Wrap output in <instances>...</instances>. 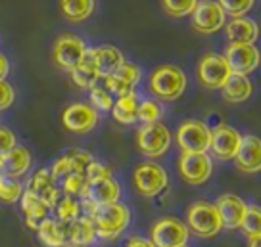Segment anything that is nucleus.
Wrapping results in <instances>:
<instances>
[{
  "label": "nucleus",
  "instance_id": "a19ab883",
  "mask_svg": "<svg viewBox=\"0 0 261 247\" xmlns=\"http://www.w3.org/2000/svg\"><path fill=\"white\" fill-rule=\"evenodd\" d=\"M14 100H16L14 86H12L6 79L0 81V111H2V109H8V107L14 104Z\"/></svg>",
  "mask_w": 261,
  "mask_h": 247
},
{
  "label": "nucleus",
  "instance_id": "7ed1b4c3",
  "mask_svg": "<svg viewBox=\"0 0 261 247\" xmlns=\"http://www.w3.org/2000/svg\"><path fill=\"white\" fill-rule=\"evenodd\" d=\"M150 90L163 102H175L187 90V75L180 67L162 66L150 75Z\"/></svg>",
  "mask_w": 261,
  "mask_h": 247
},
{
  "label": "nucleus",
  "instance_id": "f3484780",
  "mask_svg": "<svg viewBox=\"0 0 261 247\" xmlns=\"http://www.w3.org/2000/svg\"><path fill=\"white\" fill-rule=\"evenodd\" d=\"M27 190L33 196L41 199L48 209H54V205L60 199V190L56 186V178L52 176L48 169H39L37 173L31 176V180L27 184Z\"/></svg>",
  "mask_w": 261,
  "mask_h": 247
},
{
  "label": "nucleus",
  "instance_id": "473e14b6",
  "mask_svg": "<svg viewBox=\"0 0 261 247\" xmlns=\"http://www.w3.org/2000/svg\"><path fill=\"white\" fill-rule=\"evenodd\" d=\"M87 176L81 173H69L67 176H64L62 178V190H64L67 196H71V198H75V196H79L81 198L83 192H85V188H87Z\"/></svg>",
  "mask_w": 261,
  "mask_h": 247
},
{
  "label": "nucleus",
  "instance_id": "a18cd8bd",
  "mask_svg": "<svg viewBox=\"0 0 261 247\" xmlns=\"http://www.w3.org/2000/svg\"><path fill=\"white\" fill-rule=\"evenodd\" d=\"M248 247H261V236L250 238V241H248Z\"/></svg>",
  "mask_w": 261,
  "mask_h": 247
},
{
  "label": "nucleus",
  "instance_id": "a878e982",
  "mask_svg": "<svg viewBox=\"0 0 261 247\" xmlns=\"http://www.w3.org/2000/svg\"><path fill=\"white\" fill-rule=\"evenodd\" d=\"M96 239V230L94 223L87 214H81L79 219H75L73 223H69L67 230V243H77V245H90Z\"/></svg>",
  "mask_w": 261,
  "mask_h": 247
},
{
  "label": "nucleus",
  "instance_id": "c756f323",
  "mask_svg": "<svg viewBox=\"0 0 261 247\" xmlns=\"http://www.w3.org/2000/svg\"><path fill=\"white\" fill-rule=\"evenodd\" d=\"M23 192V184L17 178H10V176L0 174V201L2 203H17Z\"/></svg>",
  "mask_w": 261,
  "mask_h": 247
},
{
  "label": "nucleus",
  "instance_id": "c03bdc74",
  "mask_svg": "<svg viewBox=\"0 0 261 247\" xmlns=\"http://www.w3.org/2000/svg\"><path fill=\"white\" fill-rule=\"evenodd\" d=\"M8 73H10V61H8V58L0 52V81H4V79L8 77Z\"/></svg>",
  "mask_w": 261,
  "mask_h": 247
},
{
  "label": "nucleus",
  "instance_id": "aec40b11",
  "mask_svg": "<svg viewBox=\"0 0 261 247\" xmlns=\"http://www.w3.org/2000/svg\"><path fill=\"white\" fill-rule=\"evenodd\" d=\"M33 163V157L29 149L25 146H16L12 148L8 153L2 156V163H0V174L10 176V178H19L23 174L29 173Z\"/></svg>",
  "mask_w": 261,
  "mask_h": 247
},
{
  "label": "nucleus",
  "instance_id": "49530a36",
  "mask_svg": "<svg viewBox=\"0 0 261 247\" xmlns=\"http://www.w3.org/2000/svg\"><path fill=\"white\" fill-rule=\"evenodd\" d=\"M65 247H90V245H77V243H67Z\"/></svg>",
  "mask_w": 261,
  "mask_h": 247
},
{
  "label": "nucleus",
  "instance_id": "72a5a7b5",
  "mask_svg": "<svg viewBox=\"0 0 261 247\" xmlns=\"http://www.w3.org/2000/svg\"><path fill=\"white\" fill-rule=\"evenodd\" d=\"M90 104L96 111H110L114 106V96L110 94L106 86H94L90 88Z\"/></svg>",
  "mask_w": 261,
  "mask_h": 247
},
{
  "label": "nucleus",
  "instance_id": "393cba45",
  "mask_svg": "<svg viewBox=\"0 0 261 247\" xmlns=\"http://www.w3.org/2000/svg\"><path fill=\"white\" fill-rule=\"evenodd\" d=\"M112 115L117 123L121 125H133L139 121V117H137V111H139V100H137V94L135 90L129 92V94H125V96H119V98L114 102V106H112Z\"/></svg>",
  "mask_w": 261,
  "mask_h": 247
},
{
  "label": "nucleus",
  "instance_id": "a211bd4d",
  "mask_svg": "<svg viewBox=\"0 0 261 247\" xmlns=\"http://www.w3.org/2000/svg\"><path fill=\"white\" fill-rule=\"evenodd\" d=\"M217 211L221 214V221H223V228L227 230H237L242 226V221H244L246 209H248V203L244 199H240L234 194H225L217 199Z\"/></svg>",
  "mask_w": 261,
  "mask_h": 247
},
{
  "label": "nucleus",
  "instance_id": "1a4fd4ad",
  "mask_svg": "<svg viewBox=\"0 0 261 247\" xmlns=\"http://www.w3.org/2000/svg\"><path fill=\"white\" fill-rule=\"evenodd\" d=\"M188 226L175 217H165L155 221L152 230H150V239L155 247H180L187 245L188 241Z\"/></svg>",
  "mask_w": 261,
  "mask_h": 247
},
{
  "label": "nucleus",
  "instance_id": "e433bc0d",
  "mask_svg": "<svg viewBox=\"0 0 261 247\" xmlns=\"http://www.w3.org/2000/svg\"><path fill=\"white\" fill-rule=\"evenodd\" d=\"M65 156H67V159H69V165H71V173L85 174V171H87L89 163L92 161V156H90L89 151H85V149H79V148L69 149Z\"/></svg>",
  "mask_w": 261,
  "mask_h": 247
},
{
  "label": "nucleus",
  "instance_id": "6ab92c4d",
  "mask_svg": "<svg viewBox=\"0 0 261 247\" xmlns=\"http://www.w3.org/2000/svg\"><path fill=\"white\" fill-rule=\"evenodd\" d=\"M87 56L89 59L96 66L98 73L102 75V79L108 77V75L115 73L121 64L125 61L123 58V52L115 46H110V44H104V46H96V48H89L87 50Z\"/></svg>",
  "mask_w": 261,
  "mask_h": 247
},
{
  "label": "nucleus",
  "instance_id": "2f4dec72",
  "mask_svg": "<svg viewBox=\"0 0 261 247\" xmlns=\"http://www.w3.org/2000/svg\"><path fill=\"white\" fill-rule=\"evenodd\" d=\"M248 238L261 236V207L259 205H248L244 214V221L240 226Z\"/></svg>",
  "mask_w": 261,
  "mask_h": 247
},
{
  "label": "nucleus",
  "instance_id": "412c9836",
  "mask_svg": "<svg viewBox=\"0 0 261 247\" xmlns=\"http://www.w3.org/2000/svg\"><path fill=\"white\" fill-rule=\"evenodd\" d=\"M227 37L230 42L238 44H255L259 39V25L250 17H232V21L225 27Z\"/></svg>",
  "mask_w": 261,
  "mask_h": 247
},
{
  "label": "nucleus",
  "instance_id": "f704fd0d",
  "mask_svg": "<svg viewBox=\"0 0 261 247\" xmlns=\"http://www.w3.org/2000/svg\"><path fill=\"white\" fill-rule=\"evenodd\" d=\"M139 121H142L144 125L148 123H158L162 117V107L154 100H144L139 104V111H137Z\"/></svg>",
  "mask_w": 261,
  "mask_h": 247
},
{
  "label": "nucleus",
  "instance_id": "bb28decb",
  "mask_svg": "<svg viewBox=\"0 0 261 247\" xmlns=\"http://www.w3.org/2000/svg\"><path fill=\"white\" fill-rule=\"evenodd\" d=\"M94 0H60V12L69 23H83L94 14Z\"/></svg>",
  "mask_w": 261,
  "mask_h": 247
},
{
  "label": "nucleus",
  "instance_id": "39448f33",
  "mask_svg": "<svg viewBox=\"0 0 261 247\" xmlns=\"http://www.w3.org/2000/svg\"><path fill=\"white\" fill-rule=\"evenodd\" d=\"M133 184L142 198H155L167 188L169 176L162 165L154 163V161H144L135 169Z\"/></svg>",
  "mask_w": 261,
  "mask_h": 247
},
{
  "label": "nucleus",
  "instance_id": "2eb2a0df",
  "mask_svg": "<svg viewBox=\"0 0 261 247\" xmlns=\"http://www.w3.org/2000/svg\"><path fill=\"white\" fill-rule=\"evenodd\" d=\"M119 196H121V188H119L117 180H114V176H108V178L87 182V188L83 192L81 199H87L92 205L98 207L119 201Z\"/></svg>",
  "mask_w": 261,
  "mask_h": 247
},
{
  "label": "nucleus",
  "instance_id": "9d476101",
  "mask_svg": "<svg viewBox=\"0 0 261 247\" xmlns=\"http://www.w3.org/2000/svg\"><path fill=\"white\" fill-rule=\"evenodd\" d=\"M198 81L202 86L210 90H221V86L225 84L228 75L232 73L228 67L225 56L221 54H205L198 64Z\"/></svg>",
  "mask_w": 261,
  "mask_h": 247
},
{
  "label": "nucleus",
  "instance_id": "cd10ccee",
  "mask_svg": "<svg viewBox=\"0 0 261 247\" xmlns=\"http://www.w3.org/2000/svg\"><path fill=\"white\" fill-rule=\"evenodd\" d=\"M71 75V81L75 82V86H79L83 90H90L98 84V81L102 79V75L98 73L96 66L89 59V56H85L79 66L69 71Z\"/></svg>",
  "mask_w": 261,
  "mask_h": 247
},
{
  "label": "nucleus",
  "instance_id": "dca6fc26",
  "mask_svg": "<svg viewBox=\"0 0 261 247\" xmlns=\"http://www.w3.org/2000/svg\"><path fill=\"white\" fill-rule=\"evenodd\" d=\"M237 169L246 174H255L261 173V138L257 136H242L240 148H238L237 156Z\"/></svg>",
  "mask_w": 261,
  "mask_h": 247
},
{
  "label": "nucleus",
  "instance_id": "ea45409f",
  "mask_svg": "<svg viewBox=\"0 0 261 247\" xmlns=\"http://www.w3.org/2000/svg\"><path fill=\"white\" fill-rule=\"evenodd\" d=\"M85 176H87V180H98V178H108V176H112V169L108 167V165L100 163V161H90L89 167H87V171H85Z\"/></svg>",
  "mask_w": 261,
  "mask_h": 247
},
{
  "label": "nucleus",
  "instance_id": "7c9ffc66",
  "mask_svg": "<svg viewBox=\"0 0 261 247\" xmlns=\"http://www.w3.org/2000/svg\"><path fill=\"white\" fill-rule=\"evenodd\" d=\"M198 0H162L163 12L169 17H187L194 12Z\"/></svg>",
  "mask_w": 261,
  "mask_h": 247
},
{
  "label": "nucleus",
  "instance_id": "de8ad7c7",
  "mask_svg": "<svg viewBox=\"0 0 261 247\" xmlns=\"http://www.w3.org/2000/svg\"><path fill=\"white\" fill-rule=\"evenodd\" d=\"M0 163H2V156H0Z\"/></svg>",
  "mask_w": 261,
  "mask_h": 247
},
{
  "label": "nucleus",
  "instance_id": "4c0bfd02",
  "mask_svg": "<svg viewBox=\"0 0 261 247\" xmlns=\"http://www.w3.org/2000/svg\"><path fill=\"white\" fill-rule=\"evenodd\" d=\"M114 75H117L121 81H125L127 84H130V86L135 88V84L140 81V67L135 66V64H130V61H123L121 67H119Z\"/></svg>",
  "mask_w": 261,
  "mask_h": 247
},
{
  "label": "nucleus",
  "instance_id": "c85d7f7f",
  "mask_svg": "<svg viewBox=\"0 0 261 247\" xmlns=\"http://www.w3.org/2000/svg\"><path fill=\"white\" fill-rule=\"evenodd\" d=\"M54 211H56V217L60 223H73L75 219L81 217V201L79 199L71 198V196H65V198L58 199V203L54 205Z\"/></svg>",
  "mask_w": 261,
  "mask_h": 247
},
{
  "label": "nucleus",
  "instance_id": "4468645a",
  "mask_svg": "<svg viewBox=\"0 0 261 247\" xmlns=\"http://www.w3.org/2000/svg\"><path fill=\"white\" fill-rule=\"evenodd\" d=\"M242 142V134L228 127V125H217L212 131V142H210V149L213 156L221 159V161H230L234 159L238 148Z\"/></svg>",
  "mask_w": 261,
  "mask_h": 247
},
{
  "label": "nucleus",
  "instance_id": "0eeeda50",
  "mask_svg": "<svg viewBox=\"0 0 261 247\" xmlns=\"http://www.w3.org/2000/svg\"><path fill=\"white\" fill-rule=\"evenodd\" d=\"M227 21V14L217 0H198L194 12L190 14L192 29L200 35H213L221 31Z\"/></svg>",
  "mask_w": 261,
  "mask_h": 247
},
{
  "label": "nucleus",
  "instance_id": "ddd939ff",
  "mask_svg": "<svg viewBox=\"0 0 261 247\" xmlns=\"http://www.w3.org/2000/svg\"><path fill=\"white\" fill-rule=\"evenodd\" d=\"M228 67L232 73L238 75H250L253 73L261 64V52L255 44H238L230 42L227 52H225Z\"/></svg>",
  "mask_w": 261,
  "mask_h": 247
},
{
  "label": "nucleus",
  "instance_id": "58836bf2",
  "mask_svg": "<svg viewBox=\"0 0 261 247\" xmlns=\"http://www.w3.org/2000/svg\"><path fill=\"white\" fill-rule=\"evenodd\" d=\"M104 82H106V88L110 90V94L112 96H125V94H129V92H133V86L130 84H127L125 81H121L117 75H108V77H104Z\"/></svg>",
  "mask_w": 261,
  "mask_h": 247
},
{
  "label": "nucleus",
  "instance_id": "4be33fe9",
  "mask_svg": "<svg viewBox=\"0 0 261 247\" xmlns=\"http://www.w3.org/2000/svg\"><path fill=\"white\" fill-rule=\"evenodd\" d=\"M67 230H69V224L46 217L35 232L44 247H65L67 245Z\"/></svg>",
  "mask_w": 261,
  "mask_h": 247
},
{
  "label": "nucleus",
  "instance_id": "09e8293b",
  "mask_svg": "<svg viewBox=\"0 0 261 247\" xmlns=\"http://www.w3.org/2000/svg\"><path fill=\"white\" fill-rule=\"evenodd\" d=\"M180 247H187V245H180Z\"/></svg>",
  "mask_w": 261,
  "mask_h": 247
},
{
  "label": "nucleus",
  "instance_id": "6e6552de",
  "mask_svg": "<svg viewBox=\"0 0 261 247\" xmlns=\"http://www.w3.org/2000/svg\"><path fill=\"white\" fill-rule=\"evenodd\" d=\"M212 142V129L202 121H185L177 129V144L187 153H207Z\"/></svg>",
  "mask_w": 261,
  "mask_h": 247
},
{
  "label": "nucleus",
  "instance_id": "5701e85b",
  "mask_svg": "<svg viewBox=\"0 0 261 247\" xmlns=\"http://www.w3.org/2000/svg\"><path fill=\"white\" fill-rule=\"evenodd\" d=\"M221 92H223V98L230 104H242L246 100H250L253 86L252 81L248 79V75L230 73L225 84L221 86Z\"/></svg>",
  "mask_w": 261,
  "mask_h": 247
},
{
  "label": "nucleus",
  "instance_id": "20e7f679",
  "mask_svg": "<svg viewBox=\"0 0 261 247\" xmlns=\"http://www.w3.org/2000/svg\"><path fill=\"white\" fill-rule=\"evenodd\" d=\"M171 132L163 123H148L142 125L137 132V146L142 156L150 159H158L167 153V149L171 146Z\"/></svg>",
  "mask_w": 261,
  "mask_h": 247
},
{
  "label": "nucleus",
  "instance_id": "9b49d317",
  "mask_svg": "<svg viewBox=\"0 0 261 247\" xmlns=\"http://www.w3.org/2000/svg\"><path fill=\"white\" fill-rule=\"evenodd\" d=\"M179 173L180 178L192 184V186H200L204 182L210 180L213 173V161L207 153H187L182 151L179 157Z\"/></svg>",
  "mask_w": 261,
  "mask_h": 247
},
{
  "label": "nucleus",
  "instance_id": "79ce46f5",
  "mask_svg": "<svg viewBox=\"0 0 261 247\" xmlns=\"http://www.w3.org/2000/svg\"><path fill=\"white\" fill-rule=\"evenodd\" d=\"M17 146V138L14 131H10L6 127H0V156H4V153H8L12 148H16Z\"/></svg>",
  "mask_w": 261,
  "mask_h": 247
},
{
  "label": "nucleus",
  "instance_id": "f03ea898",
  "mask_svg": "<svg viewBox=\"0 0 261 247\" xmlns=\"http://www.w3.org/2000/svg\"><path fill=\"white\" fill-rule=\"evenodd\" d=\"M187 226L188 232L202 239L215 238L223 230V221L215 203L207 201H196L187 211Z\"/></svg>",
  "mask_w": 261,
  "mask_h": 247
},
{
  "label": "nucleus",
  "instance_id": "c9c22d12",
  "mask_svg": "<svg viewBox=\"0 0 261 247\" xmlns=\"http://www.w3.org/2000/svg\"><path fill=\"white\" fill-rule=\"evenodd\" d=\"M221 8L225 10V14L232 17H242L253 8L255 0H217Z\"/></svg>",
  "mask_w": 261,
  "mask_h": 247
},
{
  "label": "nucleus",
  "instance_id": "f8f14e48",
  "mask_svg": "<svg viewBox=\"0 0 261 247\" xmlns=\"http://www.w3.org/2000/svg\"><path fill=\"white\" fill-rule=\"evenodd\" d=\"M62 125L67 132L87 134L94 131L98 125V111L89 104H69L62 113Z\"/></svg>",
  "mask_w": 261,
  "mask_h": 247
},
{
  "label": "nucleus",
  "instance_id": "37998d69",
  "mask_svg": "<svg viewBox=\"0 0 261 247\" xmlns=\"http://www.w3.org/2000/svg\"><path fill=\"white\" fill-rule=\"evenodd\" d=\"M125 247H155V245L152 243V239L142 238V236H133V238L127 239Z\"/></svg>",
  "mask_w": 261,
  "mask_h": 247
},
{
  "label": "nucleus",
  "instance_id": "b1692460",
  "mask_svg": "<svg viewBox=\"0 0 261 247\" xmlns=\"http://www.w3.org/2000/svg\"><path fill=\"white\" fill-rule=\"evenodd\" d=\"M19 203H21V211L25 214V224L31 230H37L39 224L48 217V207L44 205L37 196H33L29 190H25L23 194H21Z\"/></svg>",
  "mask_w": 261,
  "mask_h": 247
},
{
  "label": "nucleus",
  "instance_id": "f257e3e1",
  "mask_svg": "<svg viewBox=\"0 0 261 247\" xmlns=\"http://www.w3.org/2000/svg\"><path fill=\"white\" fill-rule=\"evenodd\" d=\"M90 219L94 223L96 238L104 239V241H115L129 226L130 211L127 205L115 201V203H108V205H98L94 213L90 214Z\"/></svg>",
  "mask_w": 261,
  "mask_h": 247
},
{
  "label": "nucleus",
  "instance_id": "423d86ee",
  "mask_svg": "<svg viewBox=\"0 0 261 247\" xmlns=\"http://www.w3.org/2000/svg\"><path fill=\"white\" fill-rule=\"evenodd\" d=\"M87 44L81 37L71 33L60 35L52 46V59L60 69L64 71H71L81 64L85 56H87Z\"/></svg>",
  "mask_w": 261,
  "mask_h": 247
}]
</instances>
